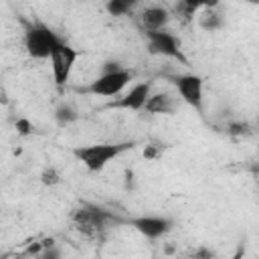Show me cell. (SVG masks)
<instances>
[{
	"mask_svg": "<svg viewBox=\"0 0 259 259\" xmlns=\"http://www.w3.org/2000/svg\"><path fill=\"white\" fill-rule=\"evenodd\" d=\"M134 142H121V144H93V146H83L75 148L73 156L89 170V172H99L103 170L113 158L123 154L125 150H132Z\"/></svg>",
	"mask_w": 259,
	"mask_h": 259,
	"instance_id": "1",
	"label": "cell"
},
{
	"mask_svg": "<svg viewBox=\"0 0 259 259\" xmlns=\"http://www.w3.org/2000/svg\"><path fill=\"white\" fill-rule=\"evenodd\" d=\"M132 79H134V71L119 67L115 71H103L97 79H93L81 91L91 93V95H101V97H115L130 85Z\"/></svg>",
	"mask_w": 259,
	"mask_h": 259,
	"instance_id": "2",
	"label": "cell"
},
{
	"mask_svg": "<svg viewBox=\"0 0 259 259\" xmlns=\"http://www.w3.org/2000/svg\"><path fill=\"white\" fill-rule=\"evenodd\" d=\"M61 38L45 24H28L24 32V49L32 59H49Z\"/></svg>",
	"mask_w": 259,
	"mask_h": 259,
	"instance_id": "3",
	"label": "cell"
},
{
	"mask_svg": "<svg viewBox=\"0 0 259 259\" xmlns=\"http://www.w3.org/2000/svg\"><path fill=\"white\" fill-rule=\"evenodd\" d=\"M81 57V53L77 49H73L71 45L59 40L51 53V69H53V79L57 87H65L71 79V73L75 69L77 59Z\"/></svg>",
	"mask_w": 259,
	"mask_h": 259,
	"instance_id": "4",
	"label": "cell"
},
{
	"mask_svg": "<svg viewBox=\"0 0 259 259\" xmlns=\"http://www.w3.org/2000/svg\"><path fill=\"white\" fill-rule=\"evenodd\" d=\"M107 219H111V214L95 206H81L73 210V223L77 231L89 239H97L103 233Z\"/></svg>",
	"mask_w": 259,
	"mask_h": 259,
	"instance_id": "5",
	"label": "cell"
},
{
	"mask_svg": "<svg viewBox=\"0 0 259 259\" xmlns=\"http://www.w3.org/2000/svg\"><path fill=\"white\" fill-rule=\"evenodd\" d=\"M146 40H148V49L152 55H162V57H170L180 61L182 65H188L186 57L180 51V42L172 32L162 30H146Z\"/></svg>",
	"mask_w": 259,
	"mask_h": 259,
	"instance_id": "6",
	"label": "cell"
},
{
	"mask_svg": "<svg viewBox=\"0 0 259 259\" xmlns=\"http://www.w3.org/2000/svg\"><path fill=\"white\" fill-rule=\"evenodd\" d=\"M172 81H174V87H176L180 99L186 105L194 107L198 113H202V87H204L202 77L192 75V73H184V75L172 77Z\"/></svg>",
	"mask_w": 259,
	"mask_h": 259,
	"instance_id": "7",
	"label": "cell"
},
{
	"mask_svg": "<svg viewBox=\"0 0 259 259\" xmlns=\"http://www.w3.org/2000/svg\"><path fill=\"white\" fill-rule=\"evenodd\" d=\"M127 223L148 239H160L172 229V221L166 217H136L127 219Z\"/></svg>",
	"mask_w": 259,
	"mask_h": 259,
	"instance_id": "8",
	"label": "cell"
},
{
	"mask_svg": "<svg viewBox=\"0 0 259 259\" xmlns=\"http://www.w3.org/2000/svg\"><path fill=\"white\" fill-rule=\"evenodd\" d=\"M150 91H152V83L150 81H144V83H138V85H134L123 97H119L117 101H113V103H109L107 107L109 109H132V111H140V109H144V103H146V99L150 97Z\"/></svg>",
	"mask_w": 259,
	"mask_h": 259,
	"instance_id": "9",
	"label": "cell"
},
{
	"mask_svg": "<svg viewBox=\"0 0 259 259\" xmlns=\"http://www.w3.org/2000/svg\"><path fill=\"white\" fill-rule=\"evenodd\" d=\"M170 20V14L162 6H150L142 12V26L144 30H162Z\"/></svg>",
	"mask_w": 259,
	"mask_h": 259,
	"instance_id": "10",
	"label": "cell"
},
{
	"mask_svg": "<svg viewBox=\"0 0 259 259\" xmlns=\"http://www.w3.org/2000/svg\"><path fill=\"white\" fill-rule=\"evenodd\" d=\"M144 109L148 113H172L174 111V101L168 93H156V95H150L146 99Z\"/></svg>",
	"mask_w": 259,
	"mask_h": 259,
	"instance_id": "11",
	"label": "cell"
},
{
	"mask_svg": "<svg viewBox=\"0 0 259 259\" xmlns=\"http://www.w3.org/2000/svg\"><path fill=\"white\" fill-rule=\"evenodd\" d=\"M138 4V0H107L105 10L109 16H123L132 12V8Z\"/></svg>",
	"mask_w": 259,
	"mask_h": 259,
	"instance_id": "12",
	"label": "cell"
},
{
	"mask_svg": "<svg viewBox=\"0 0 259 259\" xmlns=\"http://www.w3.org/2000/svg\"><path fill=\"white\" fill-rule=\"evenodd\" d=\"M200 26L204 30H219L223 26V16L214 8H204V14L200 16Z\"/></svg>",
	"mask_w": 259,
	"mask_h": 259,
	"instance_id": "13",
	"label": "cell"
},
{
	"mask_svg": "<svg viewBox=\"0 0 259 259\" xmlns=\"http://www.w3.org/2000/svg\"><path fill=\"white\" fill-rule=\"evenodd\" d=\"M55 117H57V121H59L61 125H67V123H71V121L77 119V111H75L73 105H69V103H61V105L55 109Z\"/></svg>",
	"mask_w": 259,
	"mask_h": 259,
	"instance_id": "14",
	"label": "cell"
},
{
	"mask_svg": "<svg viewBox=\"0 0 259 259\" xmlns=\"http://www.w3.org/2000/svg\"><path fill=\"white\" fill-rule=\"evenodd\" d=\"M221 0H180V4L188 10V12H194L198 8H217Z\"/></svg>",
	"mask_w": 259,
	"mask_h": 259,
	"instance_id": "15",
	"label": "cell"
},
{
	"mask_svg": "<svg viewBox=\"0 0 259 259\" xmlns=\"http://www.w3.org/2000/svg\"><path fill=\"white\" fill-rule=\"evenodd\" d=\"M40 182L47 184V186H55V184L61 182V176H59V172L55 168H45L42 174H40Z\"/></svg>",
	"mask_w": 259,
	"mask_h": 259,
	"instance_id": "16",
	"label": "cell"
},
{
	"mask_svg": "<svg viewBox=\"0 0 259 259\" xmlns=\"http://www.w3.org/2000/svg\"><path fill=\"white\" fill-rule=\"evenodd\" d=\"M16 130H18V134L26 136V134L32 132V123H30L28 119H18V121H16Z\"/></svg>",
	"mask_w": 259,
	"mask_h": 259,
	"instance_id": "17",
	"label": "cell"
},
{
	"mask_svg": "<svg viewBox=\"0 0 259 259\" xmlns=\"http://www.w3.org/2000/svg\"><path fill=\"white\" fill-rule=\"evenodd\" d=\"M245 130H247L245 123H233V125H229V132L231 134H245Z\"/></svg>",
	"mask_w": 259,
	"mask_h": 259,
	"instance_id": "18",
	"label": "cell"
},
{
	"mask_svg": "<svg viewBox=\"0 0 259 259\" xmlns=\"http://www.w3.org/2000/svg\"><path fill=\"white\" fill-rule=\"evenodd\" d=\"M154 156H156V148H154V146H148V148L144 150V158L150 160V158H154Z\"/></svg>",
	"mask_w": 259,
	"mask_h": 259,
	"instance_id": "19",
	"label": "cell"
},
{
	"mask_svg": "<svg viewBox=\"0 0 259 259\" xmlns=\"http://www.w3.org/2000/svg\"><path fill=\"white\" fill-rule=\"evenodd\" d=\"M249 2H253V4H255V2H257V0H249Z\"/></svg>",
	"mask_w": 259,
	"mask_h": 259,
	"instance_id": "20",
	"label": "cell"
}]
</instances>
